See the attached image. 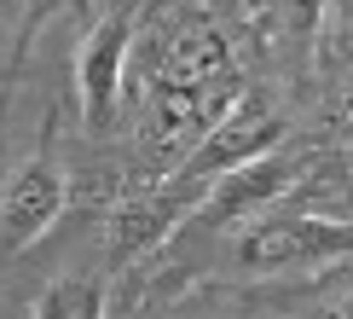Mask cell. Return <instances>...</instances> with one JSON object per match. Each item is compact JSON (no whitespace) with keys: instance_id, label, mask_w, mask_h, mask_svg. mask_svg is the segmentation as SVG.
I'll use <instances>...</instances> for the list:
<instances>
[{"instance_id":"obj_1","label":"cell","mask_w":353,"mask_h":319,"mask_svg":"<svg viewBox=\"0 0 353 319\" xmlns=\"http://www.w3.org/2000/svg\"><path fill=\"white\" fill-rule=\"evenodd\" d=\"M145 87H151V99H145L151 128L168 151H191L232 110V99L243 93L238 64H232L226 41L209 23H185L180 35H168Z\"/></svg>"},{"instance_id":"obj_2","label":"cell","mask_w":353,"mask_h":319,"mask_svg":"<svg viewBox=\"0 0 353 319\" xmlns=\"http://www.w3.org/2000/svg\"><path fill=\"white\" fill-rule=\"evenodd\" d=\"M278 145H284V110H278L272 99H261V93H238L232 110L180 157V168L168 174V186L203 203V192H209L220 174L243 168L249 157H267V151H278Z\"/></svg>"},{"instance_id":"obj_8","label":"cell","mask_w":353,"mask_h":319,"mask_svg":"<svg viewBox=\"0 0 353 319\" xmlns=\"http://www.w3.org/2000/svg\"><path fill=\"white\" fill-rule=\"evenodd\" d=\"M290 319H353V284L347 290H330V296H313L307 308H296Z\"/></svg>"},{"instance_id":"obj_6","label":"cell","mask_w":353,"mask_h":319,"mask_svg":"<svg viewBox=\"0 0 353 319\" xmlns=\"http://www.w3.org/2000/svg\"><path fill=\"white\" fill-rule=\"evenodd\" d=\"M301 168H307L301 157H284V151L249 157L243 168L220 174L209 192H203V203H197L191 221H203V226H243V221H255L261 209H272V203L301 180Z\"/></svg>"},{"instance_id":"obj_5","label":"cell","mask_w":353,"mask_h":319,"mask_svg":"<svg viewBox=\"0 0 353 319\" xmlns=\"http://www.w3.org/2000/svg\"><path fill=\"white\" fill-rule=\"evenodd\" d=\"M128 52H134V12L116 6L87 29L81 52H76V93H81L87 128H110L116 99H122V76H128Z\"/></svg>"},{"instance_id":"obj_4","label":"cell","mask_w":353,"mask_h":319,"mask_svg":"<svg viewBox=\"0 0 353 319\" xmlns=\"http://www.w3.org/2000/svg\"><path fill=\"white\" fill-rule=\"evenodd\" d=\"M64 203H70V174L52 157V145H41V151L12 174L6 197H0V244H6L12 255L29 250L35 238L52 232V221L64 215Z\"/></svg>"},{"instance_id":"obj_7","label":"cell","mask_w":353,"mask_h":319,"mask_svg":"<svg viewBox=\"0 0 353 319\" xmlns=\"http://www.w3.org/2000/svg\"><path fill=\"white\" fill-rule=\"evenodd\" d=\"M29 319H105V279H93V273H76V279L47 284Z\"/></svg>"},{"instance_id":"obj_3","label":"cell","mask_w":353,"mask_h":319,"mask_svg":"<svg viewBox=\"0 0 353 319\" xmlns=\"http://www.w3.org/2000/svg\"><path fill=\"white\" fill-rule=\"evenodd\" d=\"M342 255H353V221H330V215H307V209L255 215V221H243V238H238V267L255 279L307 273Z\"/></svg>"}]
</instances>
